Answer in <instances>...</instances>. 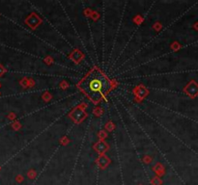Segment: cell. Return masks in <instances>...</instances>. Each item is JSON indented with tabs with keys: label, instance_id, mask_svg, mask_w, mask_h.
Masks as SVG:
<instances>
[{
	"label": "cell",
	"instance_id": "cell-1",
	"mask_svg": "<svg viewBox=\"0 0 198 185\" xmlns=\"http://www.w3.org/2000/svg\"><path fill=\"white\" fill-rule=\"evenodd\" d=\"M79 87L93 101L98 102L109 91L110 82L103 73L95 69L85 76Z\"/></svg>",
	"mask_w": 198,
	"mask_h": 185
}]
</instances>
